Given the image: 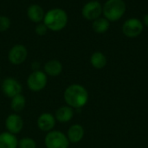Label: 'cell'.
Returning <instances> with one entry per match:
<instances>
[{
    "label": "cell",
    "mask_w": 148,
    "mask_h": 148,
    "mask_svg": "<svg viewBox=\"0 0 148 148\" xmlns=\"http://www.w3.org/2000/svg\"><path fill=\"white\" fill-rule=\"evenodd\" d=\"M63 97L66 104L71 108L75 109L83 107L88 100V93L87 90L78 84H73L67 87Z\"/></svg>",
    "instance_id": "cell-1"
},
{
    "label": "cell",
    "mask_w": 148,
    "mask_h": 148,
    "mask_svg": "<svg viewBox=\"0 0 148 148\" xmlns=\"http://www.w3.org/2000/svg\"><path fill=\"white\" fill-rule=\"evenodd\" d=\"M43 24L49 30L53 31H59L67 25L68 15L62 9H52L44 15Z\"/></svg>",
    "instance_id": "cell-2"
},
{
    "label": "cell",
    "mask_w": 148,
    "mask_h": 148,
    "mask_svg": "<svg viewBox=\"0 0 148 148\" xmlns=\"http://www.w3.org/2000/svg\"><path fill=\"white\" fill-rule=\"evenodd\" d=\"M126 3L123 0H108L102 7V13L109 22L120 20L126 12Z\"/></svg>",
    "instance_id": "cell-3"
},
{
    "label": "cell",
    "mask_w": 148,
    "mask_h": 148,
    "mask_svg": "<svg viewBox=\"0 0 148 148\" xmlns=\"http://www.w3.org/2000/svg\"><path fill=\"white\" fill-rule=\"evenodd\" d=\"M44 143L47 148H68L69 145L67 136L60 131L49 132L45 136Z\"/></svg>",
    "instance_id": "cell-4"
},
{
    "label": "cell",
    "mask_w": 148,
    "mask_h": 148,
    "mask_svg": "<svg viewBox=\"0 0 148 148\" xmlns=\"http://www.w3.org/2000/svg\"><path fill=\"white\" fill-rule=\"evenodd\" d=\"M48 78L44 72L42 71H35L31 72L27 79L28 87L33 92L42 91L47 85Z\"/></svg>",
    "instance_id": "cell-5"
},
{
    "label": "cell",
    "mask_w": 148,
    "mask_h": 148,
    "mask_svg": "<svg viewBox=\"0 0 148 148\" xmlns=\"http://www.w3.org/2000/svg\"><path fill=\"white\" fill-rule=\"evenodd\" d=\"M142 22L135 17H131L125 21L122 26V31L127 38H136L143 31Z\"/></svg>",
    "instance_id": "cell-6"
},
{
    "label": "cell",
    "mask_w": 148,
    "mask_h": 148,
    "mask_svg": "<svg viewBox=\"0 0 148 148\" xmlns=\"http://www.w3.org/2000/svg\"><path fill=\"white\" fill-rule=\"evenodd\" d=\"M102 13V6L98 1H90L88 2L82 10V16L87 20H95L101 17Z\"/></svg>",
    "instance_id": "cell-7"
},
{
    "label": "cell",
    "mask_w": 148,
    "mask_h": 148,
    "mask_svg": "<svg viewBox=\"0 0 148 148\" xmlns=\"http://www.w3.org/2000/svg\"><path fill=\"white\" fill-rule=\"evenodd\" d=\"M2 91L5 96L12 99L15 96L21 94L22 85L16 79H15L11 77H9V78H6L3 81Z\"/></svg>",
    "instance_id": "cell-8"
},
{
    "label": "cell",
    "mask_w": 148,
    "mask_h": 148,
    "mask_svg": "<svg viewBox=\"0 0 148 148\" xmlns=\"http://www.w3.org/2000/svg\"><path fill=\"white\" fill-rule=\"evenodd\" d=\"M28 56V51L26 47L23 44L14 45L9 51L8 58L12 65H18L23 64Z\"/></svg>",
    "instance_id": "cell-9"
},
{
    "label": "cell",
    "mask_w": 148,
    "mask_h": 148,
    "mask_svg": "<svg viewBox=\"0 0 148 148\" xmlns=\"http://www.w3.org/2000/svg\"><path fill=\"white\" fill-rule=\"evenodd\" d=\"M5 127L10 133L16 134L20 133L23 127V119L17 114H10L5 120Z\"/></svg>",
    "instance_id": "cell-10"
},
{
    "label": "cell",
    "mask_w": 148,
    "mask_h": 148,
    "mask_svg": "<svg viewBox=\"0 0 148 148\" xmlns=\"http://www.w3.org/2000/svg\"><path fill=\"white\" fill-rule=\"evenodd\" d=\"M56 125V118L49 113H42L37 119V126L43 132L51 131Z\"/></svg>",
    "instance_id": "cell-11"
},
{
    "label": "cell",
    "mask_w": 148,
    "mask_h": 148,
    "mask_svg": "<svg viewBox=\"0 0 148 148\" xmlns=\"http://www.w3.org/2000/svg\"><path fill=\"white\" fill-rule=\"evenodd\" d=\"M84 136V129L79 124H75L71 126L67 133V138L71 143H78L80 142Z\"/></svg>",
    "instance_id": "cell-12"
},
{
    "label": "cell",
    "mask_w": 148,
    "mask_h": 148,
    "mask_svg": "<svg viewBox=\"0 0 148 148\" xmlns=\"http://www.w3.org/2000/svg\"><path fill=\"white\" fill-rule=\"evenodd\" d=\"M17 146L18 140L14 134L9 132L0 133V148H17Z\"/></svg>",
    "instance_id": "cell-13"
},
{
    "label": "cell",
    "mask_w": 148,
    "mask_h": 148,
    "mask_svg": "<svg viewBox=\"0 0 148 148\" xmlns=\"http://www.w3.org/2000/svg\"><path fill=\"white\" fill-rule=\"evenodd\" d=\"M74 116L73 109L69 106H63L56 112V120L61 123H67L72 120Z\"/></svg>",
    "instance_id": "cell-14"
},
{
    "label": "cell",
    "mask_w": 148,
    "mask_h": 148,
    "mask_svg": "<svg viewBox=\"0 0 148 148\" xmlns=\"http://www.w3.org/2000/svg\"><path fill=\"white\" fill-rule=\"evenodd\" d=\"M27 15L34 23H40L44 18L43 9L38 4H31L27 10Z\"/></svg>",
    "instance_id": "cell-15"
},
{
    "label": "cell",
    "mask_w": 148,
    "mask_h": 148,
    "mask_svg": "<svg viewBox=\"0 0 148 148\" xmlns=\"http://www.w3.org/2000/svg\"><path fill=\"white\" fill-rule=\"evenodd\" d=\"M62 72V65L58 60L52 59L46 62V64L44 65V72L46 73V75L56 77L61 74Z\"/></svg>",
    "instance_id": "cell-16"
},
{
    "label": "cell",
    "mask_w": 148,
    "mask_h": 148,
    "mask_svg": "<svg viewBox=\"0 0 148 148\" xmlns=\"http://www.w3.org/2000/svg\"><path fill=\"white\" fill-rule=\"evenodd\" d=\"M91 65L96 69H102L107 65V58L101 51H95L90 58Z\"/></svg>",
    "instance_id": "cell-17"
},
{
    "label": "cell",
    "mask_w": 148,
    "mask_h": 148,
    "mask_svg": "<svg viewBox=\"0 0 148 148\" xmlns=\"http://www.w3.org/2000/svg\"><path fill=\"white\" fill-rule=\"evenodd\" d=\"M110 26V23L105 17H99L93 22V30L96 33H105Z\"/></svg>",
    "instance_id": "cell-18"
},
{
    "label": "cell",
    "mask_w": 148,
    "mask_h": 148,
    "mask_svg": "<svg viewBox=\"0 0 148 148\" xmlns=\"http://www.w3.org/2000/svg\"><path fill=\"white\" fill-rule=\"evenodd\" d=\"M25 105H26V99H25V97L22 94L16 95L11 99L10 107H11V110L16 113L21 112L24 108Z\"/></svg>",
    "instance_id": "cell-19"
},
{
    "label": "cell",
    "mask_w": 148,
    "mask_h": 148,
    "mask_svg": "<svg viewBox=\"0 0 148 148\" xmlns=\"http://www.w3.org/2000/svg\"><path fill=\"white\" fill-rule=\"evenodd\" d=\"M18 148H36V143L31 138H23L18 141Z\"/></svg>",
    "instance_id": "cell-20"
},
{
    "label": "cell",
    "mask_w": 148,
    "mask_h": 148,
    "mask_svg": "<svg viewBox=\"0 0 148 148\" xmlns=\"http://www.w3.org/2000/svg\"><path fill=\"white\" fill-rule=\"evenodd\" d=\"M10 26V21L9 17L5 16H0V32L7 31Z\"/></svg>",
    "instance_id": "cell-21"
},
{
    "label": "cell",
    "mask_w": 148,
    "mask_h": 148,
    "mask_svg": "<svg viewBox=\"0 0 148 148\" xmlns=\"http://www.w3.org/2000/svg\"><path fill=\"white\" fill-rule=\"evenodd\" d=\"M35 31H36V33L37 35H39V36H43V35L46 34V32H47V31H48V28H47V26H46L44 24H38L36 25Z\"/></svg>",
    "instance_id": "cell-22"
},
{
    "label": "cell",
    "mask_w": 148,
    "mask_h": 148,
    "mask_svg": "<svg viewBox=\"0 0 148 148\" xmlns=\"http://www.w3.org/2000/svg\"><path fill=\"white\" fill-rule=\"evenodd\" d=\"M39 66H40V65H39L38 62H33L32 65H31V67H32V69H33V72H35V71H39Z\"/></svg>",
    "instance_id": "cell-23"
},
{
    "label": "cell",
    "mask_w": 148,
    "mask_h": 148,
    "mask_svg": "<svg viewBox=\"0 0 148 148\" xmlns=\"http://www.w3.org/2000/svg\"><path fill=\"white\" fill-rule=\"evenodd\" d=\"M143 21H144V24H145V25L148 27V13L147 14H146V15L144 16Z\"/></svg>",
    "instance_id": "cell-24"
},
{
    "label": "cell",
    "mask_w": 148,
    "mask_h": 148,
    "mask_svg": "<svg viewBox=\"0 0 148 148\" xmlns=\"http://www.w3.org/2000/svg\"><path fill=\"white\" fill-rule=\"evenodd\" d=\"M147 52H148V48H147Z\"/></svg>",
    "instance_id": "cell-25"
}]
</instances>
